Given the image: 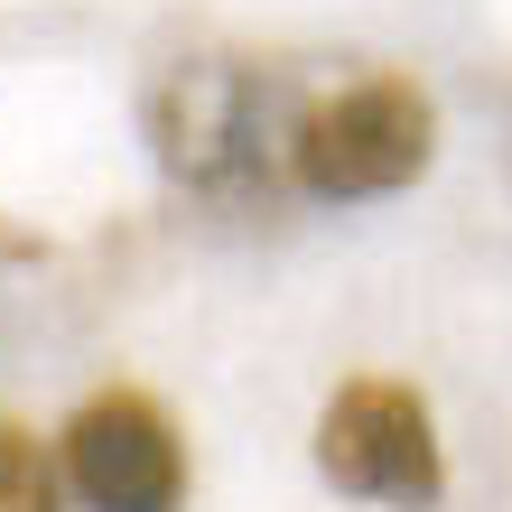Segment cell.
<instances>
[{
  "label": "cell",
  "mask_w": 512,
  "mask_h": 512,
  "mask_svg": "<svg viewBox=\"0 0 512 512\" xmlns=\"http://www.w3.org/2000/svg\"><path fill=\"white\" fill-rule=\"evenodd\" d=\"M66 485L94 512H177L187 503V438L149 391H94L66 419Z\"/></svg>",
  "instance_id": "obj_3"
},
{
  "label": "cell",
  "mask_w": 512,
  "mask_h": 512,
  "mask_svg": "<svg viewBox=\"0 0 512 512\" xmlns=\"http://www.w3.org/2000/svg\"><path fill=\"white\" fill-rule=\"evenodd\" d=\"M149 122H159V159L187 177V187H233V177L252 168L261 103H252V84L233 66H187V75H168V94H159Z\"/></svg>",
  "instance_id": "obj_4"
},
{
  "label": "cell",
  "mask_w": 512,
  "mask_h": 512,
  "mask_svg": "<svg viewBox=\"0 0 512 512\" xmlns=\"http://www.w3.org/2000/svg\"><path fill=\"white\" fill-rule=\"evenodd\" d=\"M317 475L354 503H382V512H429L447 494V447H438V419L410 382H382V373H354L326 391L317 410Z\"/></svg>",
  "instance_id": "obj_2"
},
{
  "label": "cell",
  "mask_w": 512,
  "mask_h": 512,
  "mask_svg": "<svg viewBox=\"0 0 512 512\" xmlns=\"http://www.w3.org/2000/svg\"><path fill=\"white\" fill-rule=\"evenodd\" d=\"M0 512H66L56 457L38 447V429H19V419H0Z\"/></svg>",
  "instance_id": "obj_5"
},
{
  "label": "cell",
  "mask_w": 512,
  "mask_h": 512,
  "mask_svg": "<svg viewBox=\"0 0 512 512\" xmlns=\"http://www.w3.org/2000/svg\"><path fill=\"white\" fill-rule=\"evenodd\" d=\"M429 159H438V103L410 75H364L289 122V177L326 205L401 196L410 177H429Z\"/></svg>",
  "instance_id": "obj_1"
}]
</instances>
